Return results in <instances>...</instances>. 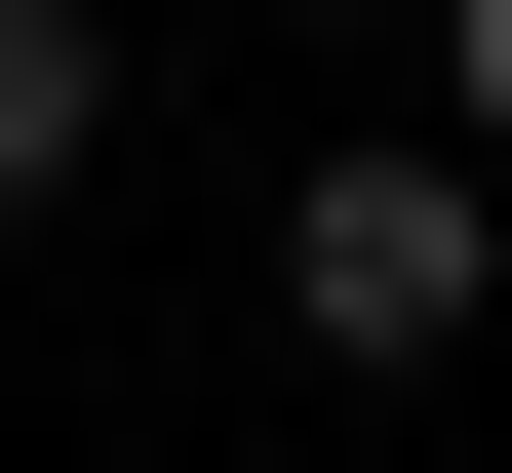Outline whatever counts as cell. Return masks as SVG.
<instances>
[{
	"mask_svg": "<svg viewBox=\"0 0 512 473\" xmlns=\"http://www.w3.org/2000/svg\"><path fill=\"white\" fill-rule=\"evenodd\" d=\"M473 276H512V158H316V198H276V316H316L355 395L473 355Z\"/></svg>",
	"mask_w": 512,
	"mask_h": 473,
	"instance_id": "obj_1",
	"label": "cell"
},
{
	"mask_svg": "<svg viewBox=\"0 0 512 473\" xmlns=\"http://www.w3.org/2000/svg\"><path fill=\"white\" fill-rule=\"evenodd\" d=\"M79 158H119V0H0V237H40Z\"/></svg>",
	"mask_w": 512,
	"mask_h": 473,
	"instance_id": "obj_2",
	"label": "cell"
},
{
	"mask_svg": "<svg viewBox=\"0 0 512 473\" xmlns=\"http://www.w3.org/2000/svg\"><path fill=\"white\" fill-rule=\"evenodd\" d=\"M434 79H473V158H512V0H434Z\"/></svg>",
	"mask_w": 512,
	"mask_h": 473,
	"instance_id": "obj_3",
	"label": "cell"
}]
</instances>
